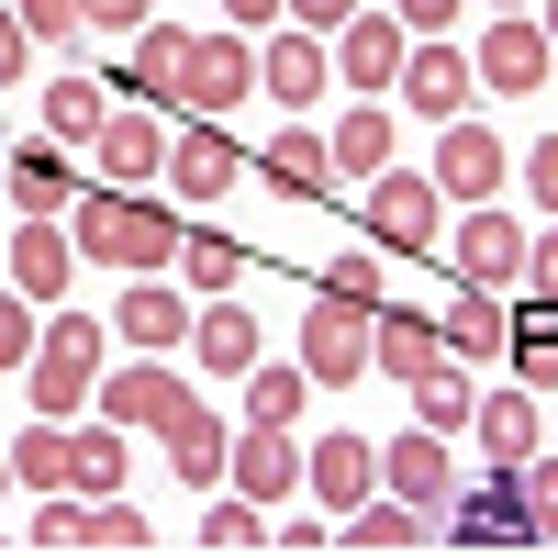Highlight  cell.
I'll return each instance as SVG.
<instances>
[{
	"instance_id": "obj_26",
	"label": "cell",
	"mask_w": 558,
	"mask_h": 558,
	"mask_svg": "<svg viewBox=\"0 0 558 558\" xmlns=\"http://www.w3.org/2000/svg\"><path fill=\"white\" fill-rule=\"evenodd\" d=\"M112 336H123V347H179V336H191V313H179L168 279H134L123 313H112Z\"/></svg>"
},
{
	"instance_id": "obj_38",
	"label": "cell",
	"mask_w": 558,
	"mask_h": 558,
	"mask_svg": "<svg viewBox=\"0 0 558 558\" xmlns=\"http://www.w3.org/2000/svg\"><path fill=\"white\" fill-rule=\"evenodd\" d=\"M202 536H213V547H268V502H246V492H223L213 514H202Z\"/></svg>"
},
{
	"instance_id": "obj_28",
	"label": "cell",
	"mask_w": 558,
	"mask_h": 558,
	"mask_svg": "<svg viewBox=\"0 0 558 558\" xmlns=\"http://www.w3.org/2000/svg\"><path fill=\"white\" fill-rule=\"evenodd\" d=\"M324 157H336V179H380V168H391V112L357 101L336 134H324Z\"/></svg>"
},
{
	"instance_id": "obj_7",
	"label": "cell",
	"mask_w": 558,
	"mask_h": 558,
	"mask_svg": "<svg viewBox=\"0 0 558 558\" xmlns=\"http://www.w3.org/2000/svg\"><path fill=\"white\" fill-rule=\"evenodd\" d=\"M291 357H302V380H313V391H347L357 368H368V313H357V302H324V291H313V313H302Z\"/></svg>"
},
{
	"instance_id": "obj_23",
	"label": "cell",
	"mask_w": 558,
	"mask_h": 558,
	"mask_svg": "<svg viewBox=\"0 0 558 558\" xmlns=\"http://www.w3.org/2000/svg\"><path fill=\"white\" fill-rule=\"evenodd\" d=\"M191 357L213 368V380H246V368H257V313H246L235 291H223V302L191 324Z\"/></svg>"
},
{
	"instance_id": "obj_25",
	"label": "cell",
	"mask_w": 558,
	"mask_h": 558,
	"mask_svg": "<svg viewBox=\"0 0 558 558\" xmlns=\"http://www.w3.org/2000/svg\"><path fill=\"white\" fill-rule=\"evenodd\" d=\"M257 179H268V191H291V202H324V191H336V157H324V134H279V146L257 157Z\"/></svg>"
},
{
	"instance_id": "obj_31",
	"label": "cell",
	"mask_w": 558,
	"mask_h": 558,
	"mask_svg": "<svg viewBox=\"0 0 558 558\" xmlns=\"http://www.w3.org/2000/svg\"><path fill=\"white\" fill-rule=\"evenodd\" d=\"M470 436L492 447V458H536V391L514 380V391H492L481 413H470Z\"/></svg>"
},
{
	"instance_id": "obj_51",
	"label": "cell",
	"mask_w": 558,
	"mask_h": 558,
	"mask_svg": "<svg viewBox=\"0 0 558 558\" xmlns=\"http://www.w3.org/2000/svg\"><path fill=\"white\" fill-rule=\"evenodd\" d=\"M0 492H12V447H0Z\"/></svg>"
},
{
	"instance_id": "obj_14",
	"label": "cell",
	"mask_w": 558,
	"mask_h": 558,
	"mask_svg": "<svg viewBox=\"0 0 558 558\" xmlns=\"http://www.w3.org/2000/svg\"><path fill=\"white\" fill-rule=\"evenodd\" d=\"M302 492L324 502V514H357V502L380 492V447L368 436H313L302 447Z\"/></svg>"
},
{
	"instance_id": "obj_13",
	"label": "cell",
	"mask_w": 558,
	"mask_h": 558,
	"mask_svg": "<svg viewBox=\"0 0 558 558\" xmlns=\"http://www.w3.org/2000/svg\"><path fill=\"white\" fill-rule=\"evenodd\" d=\"M223 481H235L246 502H302V447H291V425H246L235 447H223Z\"/></svg>"
},
{
	"instance_id": "obj_15",
	"label": "cell",
	"mask_w": 558,
	"mask_h": 558,
	"mask_svg": "<svg viewBox=\"0 0 558 558\" xmlns=\"http://www.w3.org/2000/svg\"><path fill=\"white\" fill-rule=\"evenodd\" d=\"M368 368H391L402 391H413V380H436V368H447L436 313H402V302H380V313H368Z\"/></svg>"
},
{
	"instance_id": "obj_34",
	"label": "cell",
	"mask_w": 558,
	"mask_h": 558,
	"mask_svg": "<svg viewBox=\"0 0 558 558\" xmlns=\"http://www.w3.org/2000/svg\"><path fill=\"white\" fill-rule=\"evenodd\" d=\"M246 268H257V257H246L235 235H179V279H191V291H213V302H223V291H235V279H246Z\"/></svg>"
},
{
	"instance_id": "obj_17",
	"label": "cell",
	"mask_w": 558,
	"mask_h": 558,
	"mask_svg": "<svg viewBox=\"0 0 558 558\" xmlns=\"http://www.w3.org/2000/svg\"><path fill=\"white\" fill-rule=\"evenodd\" d=\"M402 45H413V34L357 0V12L336 23V78H347V89H391V78H402Z\"/></svg>"
},
{
	"instance_id": "obj_37",
	"label": "cell",
	"mask_w": 558,
	"mask_h": 558,
	"mask_svg": "<svg viewBox=\"0 0 558 558\" xmlns=\"http://www.w3.org/2000/svg\"><path fill=\"white\" fill-rule=\"evenodd\" d=\"M514 502H525V536H558V458H514Z\"/></svg>"
},
{
	"instance_id": "obj_16",
	"label": "cell",
	"mask_w": 558,
	"mask_h": 558,
	"mask_svg": "<svg viewBox=\"0 0 558 558\" xmlns=\"http://www.w3.org/2000/svg\"><path fill=\"white\" fill-rule=\"evenodd\" d=\"M380 492H391V502H413V514H436V502L458 492L447 436H425V425H413V436H391V447H380Z\"/></svg>"
},
{
	"instance_id": "obj_54",
	"label": "cell",
	"mask_w": 558,
	"mask_h": 558,
	"mask_svg": "<svg viewBox=\"0 0 558 558\" xmlns=\"http://www.w3.org/2000/svg\"><path fill=\"white\" fill-rule=\"evenodd\" d=\"M0 257H12V235H0Z\"/></svg>"
},
{
	"instance_id": "obj_20",
	"label": "cell",
	"mask_w": 558,
	"mask_h": 558,
	"mask_svg": "<svg viewBox=\"0 0 558 558\" xmlns=\"http://www.w3.org/2000/svg\"><path fill=\"white\" fill-rule=\"evenodd\" d=\"M324 78H336V57H324V34H302V23H279L268 34V57H257V89H268V101H324Z\"/></svg>"
},
{
	"instance_id": "obj_44",
	"label": "cell",
	"mask_w": 558,
	"mask_h": 558,
	"mask_svg": "<svg viewBox=\"0 0 558 558\" xmlns=\"http://www.w3.org/2000/svg\"><path fill=\"white\" fill-rule=\"evenodd\" d=\"M525 291L558 302V223H547V235H525Z\"/></svg>"
},
{
	"instance_id": "obj_2",
	"label": "cell",
	"mask_w": 558,
	"mask_h": 558,
	"mask_svg": "<svg viewBox=\"0 0 558 558\" xmlns=\"http://www.w3.org/2000/svg\"><path fill=\"white\" fill-rule=\"evenodd\" d=\"M89 380H101V324H89V313H57V324L34 336V357H23L34 425H68V413L89 402Z\"/></svg>"
},
{
	"instance_id": "obj_4",
	"label": "cell",
	"mask_w": 558,
	"mask_h": 558,
	"mask_svg": "<svg viewBox=\"0 0 558 558\" xmlns=\"http://www.w3.org/2000/svg\"><path fill=\"white\" fill-rule=\"evenodd\" d=\"M235 101H257V45L246 34H191V57H179V112L223 123Z\"/></svg>"
},
{
	"instance_id": "obj_18",
	"label": "cell",
	"mask_w": 558,
	"mask_h": 558,
	"mask_svg": "<svg viewBox=\"0 0 558 558\" xmlns=\"http://www.w3.org/2000/svg\"><path fill=\"white\" fill-rule=\"evenodd\" d=\"M0 191H12V223H57V213L78 202V179H68V146H57V134H45V146H12Z\"/></svg>"
},
{
	"instance_id": "obj_3",
	"label": "cell",
	"mask_w": 558,
	"mask_h": 558,
	"mask_svg": "<svg viewBox=\"0 0 558 558\" xmlns=\"http://www.w3.org/2000/svg\"><path fill=\"white\" fill-rule=\"evenodd\" d=\"M436 179H413V168H380V179H368V191H357V235L368 246H380V257H436Z\"/></svg>"
},
{
	"instance_id": "obj_10",
	"label": "cell",
	"mask_w": 558,
	"mask_h": 558,
	"mask_svg": "<svg viewBox=\"0 0 558 558\" xmlns=\"http://www.w3.org/2000/svg\"><path fill=\"white\" fill-rule=\"evenodd\" d=\"M481 101H492V89H502V101H536V89H547V68H558V45L536 34V12H502L492 34H481Z\"/></svg>"
},
{
	"instance_id": "obj_33",
	"label": "cell",
	"mask_w": 558,
	"mask_h": 558,
	"mask_svg": "<svg viewBox=\"0 0 558 558\" xmlns=\"http://www.w3.org/2000/svg\"><path fill=\"white\" fill-rule=\"evenodd\" d=\"M425 536H436V514H413V502H391V492H368L347 514V547H425Z\"/></svg>"
},
{
	"instance_id": "obj_49",
	"label": "cell",
	"mask_w": 558,
	"mask_h": 558,
	"mask_svg": "<svg viewBox=\"0 0 558 558\" xmlns=\"http://www.w3.org/2000/svg\"><path fill=\"white\" fill-rule=\"evenodd\" d=\"M268 23H279V0H223V34H246V45H257Z\"/></svg>"
},
{
	"instance_id": "obj_29",
	"label": "cell",
	"mask_w": 558,
	"mask_h": 558,
	"mask_svg": "<svg viewBox=\"0 0 558 558\" xmlns=\"http://www.w3.org/2000/svg\"><path fill=\"white\" fill-rule=\"evenodd\" d=\"M436 336H447V357H502V336H514V313H502V291H458Z\"/></svg>"
},
{
	"instance_id": "obj_50",
	"label": "cell",
	"mask_w": 558,
	"mask_h": 558,
	"mask_svg": "<svg viewBox=\"0 0 558 558\" xmlns=\"http://www.w3.org/2000/svg\"><path fill=\"white\" fill-rule=\"evenodd\" d=\"M536 34H547V45H558V0H547V12H536Z\"/></svg>"
},
{
	"instance_id": "obj_19",
	"label": "cell",
	"mask_w": 558,
	"mask_h": 558,
	"mask_svg": "<svg viewBox=\"0 0 558 558\" xmlns=\"http://www.w3.org/2000/svg\"><path fill=\"white\" fill-rule=\"evenodd\" d=\"M157 447H168V470L191 481V492L223 481V425H213V402H202V391H179V402L157 413Z\"/></svg>"
},
{
	"instance_id": "obj_48",
	"label": "cell",
	"mask_w": 558,
	"mask_h": 558,
	"mask_svg": "<svg viewBox=\"0 0 558 558\" xmlns=\"http://www.w3.org/2000/svg\"><path fill=\"white\" fill-rule=\"evenodd\" d=\"M23 57H34V34H23V12H0V89L23 78Z\"/></svg>"
},
{
	"instance_id": "obj_21",
	"label": "cell",
	"mask_w": 558,
	"mask_h": 558,
	"mask_svg": "<svg viewBox=\"0 0 558 558\" xmlns=\"http://www.w3.org/2000/svg\"><path fill=\"white\" fill-rule=\"evenodd\" d=\"M89 157H101L112 191H134V179H157V168H168V123H157V112H112L101 134H89Z\"/></svg>"
},
{
	"instance_id": "obj_36",
	"label": "cell",
	"mask_w": 558,
	"mask_h": 558,
	"mask_svg": "<svg viewBox=\"0 0 558 558\" xmlns=\"http://www.w3.org/2000/svg\"><path fill=\"white\" fill-rule=\"evenodd\" d=\"M413 413H425V436H470V413H481V391L458 380V357L436 368V380H413Z\"/></svg>"
},
{
	"instance_id": "obj_46",
	"label": "cell",
	"mask_w": 558,
	"mask_h": 558,
	"mask_svg": "<svg viewBox=\"0 0 558 558\" xmlns=\"http://www.w3.org/2000/svg\"><path fill=\"white\" fill-rule=\"evenodd\" d=\"M458 12H470V0H391V23H402V34H447Z\"/></svg>"
},
{
	"instance_id": "obj_12",
	"label": "cell",
	"mask_w": 558,
	"mask_h": 558,
	"mask_svg": "<svg viewBox=\"0 0 558 558\" xmlns=\"http://www.w3.org/2000/svg\"><path fill=\"white\" fill-rule=\"evenodd\" d=\"M458 291H502V279H525V223L502 202H470V223H458Z\"/></svg>"
},
{
	"instance_id": "obj_41",
	"label": "cell",
	"mask_w": 558,
	"mask_h": 558,
	"mask_svg": "<svg viewBox=\"0 0 558 558\" xmlns=\"http://www.w3.org/2000/svg\"><path fill=\"white\" fill-rule=\"evenodd\" d=\"M34 336H45V313L12 291V279H0V368H23V357H34Z\"/></svg>"
},
{
	"instance_id": "obj_43",
	"label": "cell",
	"mask_w": 558,
	"mask_h": 558,
	"mask_svg": "<svg viewBox=\"0 0 558 558\" xmlns=\"http://www.w3.org/2000/svg\"><path fill=\"white\" fill-rule=\"evenodd\" d=\"M514 179H536V213H547V223H558V134H536V157H525V168H514Z\"/></svg>"
},
{
	"instance_id": "obj_32",
	"label": "cell",
	"mask_w": 558,
	"mask_h": 558,
	"mask_svg": "<svg viewBox=\"0 0 558 558\" xmlns=\"http://www.w3.org/2000/svg\"><path fill=\"white\" fill-rule=\"evenodd\" d=\"M101 89H112V78H57V89H45V134H57V146H89V134L112 123Z\"/></svg>"
},
{
	"instance_id": "obj_47",
	"label": "cell",
	"mask_w": 558,
	"mask_h": 558,
	"mask_svg": "<svg viewBox=\"0 0 558 558\" xmlns=\"http://www.w3.org/2000/svg\"><path fill=\"white\" fill-rule=\"evenodd\" d=\"M357 12V0H279V23H302V34H336Z\"/></svg>"
},
{
	"instance_id": "obj_35",
	"label": "cell",
	"mask_w": 558,
	"mask_h": 558,
	"mask_svg": "<svg viewBox=\"0 0 558 558\" xmlns=\"http://www.w3.org/2000/svg\"><path fill=\"white\" fill-rule=\"evenodd\" d=\"M313 291H324V302H357V313H380V302H391V268H380V246H347L336 268L313 279Z\"/></svg>"
},
{
	"instance_id": "obj_40",
	"label": "cell",
	"mask_w": 558,
	"mask_h": 558,
	"mask_svg": "<svg viewBox=\"0 0 558 558\" xmlns=\"http://www.w3.org/2000/svg\"><path fill=\"white\" fill-rule=\"evenodd\" d=\"M78 547H146V514H134L123 492H101V502H89V525H78Z\"/></svg>"
},
{
	"instance_id": "obj_8",
	"label": "cell",
	"mask_w": 558,
	"mask_h": 558,
	"mask_svg": "<svg viewBox=\"0 0 558 558\" xmlns=\"http://www.w3.org/2000/svg\"><path fill=\"white\" fill-rule=\"evenodd\" d=\"M391 89H402V101L425 112V123H458V112L481 101V68L458 57L447 34H413V45H402V78H391Z\"/></svg>"
},
{
	"instance_id": "obj_5",
	"label": "cell",
	"mask_w": 558,
	"mask_h": 558,
	"mask_svg": "<svg viewBox=\"0 0 558 558\" xmlns=\"http://www.w3.org/2000/svg\"><path fill=\"white\" fill-rule=\"evenodd\" d=\"M436 536H458V547H514V536H525V502H514V458H492L481 481L458 470V492L436 502Z\"/></svg>"
},
{
	"instance_id": "obj_1",
	"label": "cell",
	"mask_w": 558,
	"mask_h": 558,
	"mask_svg": "<svg viewBox=\"0 0 558 558\" xmlns=\"http://www.w3.org/2000/svg\"><path fill=\"white\" fill-rule=\"evenodd\" d=\"M68 235H78V268H134V279L179 268V213L146 202V191H78Z\"/></svg>"
},
{
	"instance_id": "obj_9",
	"label": "cell",
	"mask_w": 558,
	"mask_h": 558,
	"mask_svg": "<svg viewBox=\"0 0 558 558\" xmlns=\"http://www.w3.org/2000/svg\"><path fill=\"white\" fill-rule=\"evenodd\" d=\"M157 179H179V202H223L235 179H257V157H246L223 123H202V112H191V123L168 134V168H157Z\"/></svg>"
},
{
	"instance_id": "obj_30",
	"label": "cell",
	"mask_w": 558,
	"mask_h": 558,
	"mask_svg": "<svg viewBox=\"0 0 558 558\" xmlns=\"http://www.w3.org/2000/svg\"><path fill=\"white\" fill-rule=\"evenodd\" d=\"M302 402H313L302 357H257L246 368V425H302Z\"/></svg>"
},
{
	"instance_id": "obj_27",
	"label": "cell",
	"mask_w": 558,
	"mask_h": 558,
	"mask_svg": "<svg viewBox=\"0 0 558 558\" xmlns=\"http://www.w3.org/2000/svg\"><path fill=\"white\" fill-rule=\"evenodd\" d=\"M168 402H179V380L134 357V368H112V380H101V425H146V436H157V413H168Z\"/></svg>"
},
{
	"instance_id": "obj_53",
	"label": "cell",
	"mask_w": 558,
	"mask_h": 558,
	"mask_svg": "<svg viewBox=\"0 0 558 558\" xmlns=\"http://www.w3.org/2000/svg\"><path fill=\"white\" fill-rule=\"evenodd\" d=\"M492 12H525V0H492Z\"/></svg>"
},
{
	"instance_id": "obj_39",
	"label": "cell",
	"mask_w": 558,
	"mask_h": 558,
	"mask_svg": "<svg viewBox=\"0 0 558 558\" xmlns=\"http://www.w3.org/2000/svg\"><path fill=\"white\" fill-rule=\"evenodd\" d=\"M78 492H89V502L123 492V436H112V425H89V436H78Z\"/></svg>"
},
{
	"instance_id": "obj_6",
	"label": "cell",
	"mask_w": 558,
	"mask_h": 558,
	"mask_svg": "<svg viewBox=\"0 0 558 558\" xmlns=\"http://www.w3.org/2000/svg\"><path fill=\"white\" fill-rule=\"evenodd\" d=\"M436 202H502V179H514V146H502V134L492 123H470V112H458V123H436Z\"/></svg>"
},
{
	"instance_id": "obj_52",
	"label": "cell",
	"mask_w": 558,
	"mask_h": 558,
	"mask_svg": "<svg viewBox=\"0 0 558 558\" xmlns=\"http://www.w3.org/2000/svg\"><path fill=\"white\" fill-rule=\"evenodd\" d=\"M0 168H12V134H0Z\"/></svg>"
},
{
	"instance_id": "obj_45",
	"label": "cell",
	"mask_w": 558,
	"mask_h": 558,
	"mask_svg": "<svg viewBox=\"0 0 558 558\" xmlns=\"http://www.w3.org/2000/svg\"><path fill=\"white\" fill-rule=\"evenodd\" d=\"M157 0H89V34H146Z\"/></svg>"
},
{
	"instance_id": "obj_42",
	"label": "cell",
	"mask_w": 558,
	"mask_h": 558,
	"mask_svg": "<svg viewBox=\"0 0 558 558\" xmlns=\"http://www.w3.org/2000/svg\"><path fill=\"white\" fill-rule=\"evenodd\" d=\"M23 12V34L34 45H68V34H89V0H12Z\"/></svg>"
},
{
	"instance_id": "obj_22",
	"label": "cell",
	"mask_w": 558,
	"mask_h": 558,
	"mask_svg": "<svg viewBox=\"0 0 558 558\" xmlns=\"http://www.w3.org/2000/svg\"><path fill=\"white\" fill-rule=\"evenodd\" d=\"M179 57H191V34H179V23H146V34H134V57H123V78H112V89H134V101L179 112Z\"/></svg>"
},
{
	"instance_id": "obj_24",
	"label": "cell",
	"mask_w": 558,
	"mask_h": 558,
	"mask_svg": "<svg viewBox=\"0 0 558 558\" xmlns=\"http://www.w3.org/2000/svg\"><path fill=\"white\" fill-rule=\"evenodd\" d=\"M12 492H34V502L45 492H78V436L68 425H23L12 436Z\"/></svg>"
},
{
	"instance_id": "obj_11",
	"label": "cell",
	"mask_w": 558,
	"mask_h": 558,
	"mask_svg": "<svg viewBox=\"0 0 558 558\" xmlns=\"http://www.w3.org/2000/svg\"><path fill=\"white\" fill-rule=\"evenodd\" d=\"M0 279H12L34 313H57V302H68V279H78V235H68V213H57V223H12V257H0Z\"/></svg>"
}]
</instances>
